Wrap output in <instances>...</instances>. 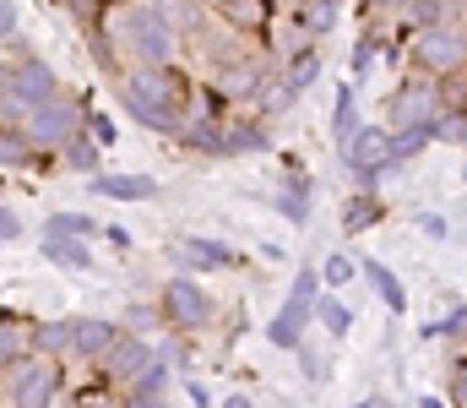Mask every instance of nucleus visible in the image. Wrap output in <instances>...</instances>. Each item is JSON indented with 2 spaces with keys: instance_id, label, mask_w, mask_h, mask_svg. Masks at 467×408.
Listing matches in <instances>:
<instances>
[{
  "instance_id": "f257e3e1",
  "label": "nucleus",
  "mask_w": 467,
  "mask_h": 408,
  "mask_svg": "<svg viewBox=\"0 0 467 408\" xmlns=\"http://www.w3.org/2000/svg\"><path fill=\"white\" fill-rule=\"evenodd\" d=\"M115 82H119L125 115H130L136 126L163 131V136L180 131V120H185L191 104H196V82H191L174 60H130Z\"/></svg>"
},
{
  "instance_id": "f03ea898",
  "label": "nucleus",
  "mask_w": 467,
  "mask_h": 408,
  "mask_svg": "<svg viewBox=\"0 0 467 408\" xmlns=\"http://www.w3.org/2000/svg\"><path fill=\"white\" fill-rule=\"evenodd\" d=\"M104 27L119 38V55L130 60H180L185 55V38L169 27V16L158 5H130V11H109Z\"/></svg>"
},
{
  "instance_id": "7ed1b4c3",
  "label": "nucleus",
  "mask_w": 467,
  "mask_h": 408,
  "mask_svg": "<svg viewBox=\"0 0 467 408\" xmlns=\"http://www.w3.org/2000/svg\"><path fill=\"white\" fill-rule=\"evenodd\" d=\"M402 66L424 71V77H451L467 66V16L462 22H441V27H413L408 49H402Z\"/></svg>"
},
{
  "instance_id": "20e7f679",
  "label": "nucleus",
  "mask_w": 467,
  "mask_h": 408,
  "mask_svg": "<svg viewBox=\"0 0 467 408\" xmlns=\"http://www.w3.org/2000/svg\"><path fill=\"white\" fill-rule=\"evenodd\" d=\"M337 163L353 174V185L380 191L375 180L397 169V163H391V126H353V131L337 141Z\"/></svg>"
},
{
  "instance_id": "39448f33",
  "label": "nucleus",
  "mask_w": 467,
  "mask_h": 408,
  "mask_svg": "<svg viewBox=\"0 0 467 408\" xmlns=\"http://www.w3.org/2000/svg\"><path fill=\"white\" fill-rule=\"evenodd\" d=\"M321 272L305 267L299 277H294V288H288V299H283V310L266 321V343L272 349H299L305 343V327L316 321V299H321Z\"/></svg>"
},
{
  "instance_id": "423d86ee",
  "label": "nucleus",
  "mask_w": 467,
  "mask_h": 408,
  "mask_svg": "<svg viewBox=\"0 0 467 408\" xmlns=\"http://www.w3.org/2000/svg\"><path fill=\"white\" fill-rule=\"evenodd\" d=\"M22 131L33 136V147H66L71 136L88 131V110L77 104V99H66V93H49V99H38L33 110H27V120H22Z\"/></svg>"
},
{
  "instance_id": "0eeeda50",
  "label": "nucleus",
  "mask_w": 467,
  "mask_h": 408,
  "mask_svg": "<svg viewBox=\"0 0 467 408\" xmlns=\"http://www.w3.org/2000/svg\"><path fill=\"white\" fill-rule=\"evenodd\" d=\"M158 305H163V327H174V332H207L218 321V299L196 277H169Z\"/></svg>"
},
{
  "instance_id": "6e6552de",
  "label": "nucleus",
  "mask_w": 467,
  "mask_h": 408,
  "mask_svg": "<svg viewBox=\"0 0 467 408\" xmlns=\"http://www.w3.org/2000/svg\"><path fill=\"white\" fill-rule=\"evenodd\" d=\"M435 115H441V82L424 77V71H413V66H402V77H397V88L386 99V126L397 131V126L435 120Z\"/></svg>"
},
{
  "instance_id": "1a4fd4ad",
  "label": "nucleus",
  "mask_w": 467,
  "mask_h": 408,
  "mask_svg": "<svg viewBox=\"0 0 467 408\" xmlns=\"http://www.w3.org/2000/svg\"><path fill=\"white\" fill-rule=\"evenodd\" d=\"M60 387H66V382H60L55 354H27V360H16V371H11V403H22V408L55 403Z\"/></svg>"
},
{
  "instance_id": "9d476101",
  "label": "nucleus",
  "mask_w": 467,
  "mask_h": 408,
  "mask_svg": "<svg viewBox=\"0 0 467 408\" xmlns=\"http://www.w3.org/2000/svg\"><path fill=\"white\" fill-rule=\"evenodd\" d=\"M158 360V343H147V332H119L115 349L99 360V371H104V382H115V387H130L147 365Z\"/></svg>"
},
{
  "instance_id": "9b49d317",
  "label": "nucleus",
  "mask_w": 467,
  "mask_h": 408,
  "mask_svg": "<svg viewBox=\"0 0 467 408\" xmlns=\"http://www.w3.org/2000/svg\"><path fill=\"white\" fill-rule=\"evenodd\" d=\"M218 16L244 38H266L283 11H277V0H218Z\"/></svg>"
},
{
  "instance_id": "f8f14e48",
  "label": "nucleus",
  "mask_w": 467,
  "mask_h": 408,
  "mask_svg": "<svg viewBox=\"0 0 467 408\" xmlns=\"http://www.w3.org/2000/svg\"><path fill=\"white\" fill-rule=\"evenodd\" d=\"M299 99H305V93H299V88H294V82H288L283 71H266V77L255 82V93H250L244 104H250V115H261V120H277V115H288V110H294Z\"/></svg>"
},
{
  "instance_id": "ddd939ff",
  "label": "nucleus",
  "mask_w": 467,
  "mask_h": 408,
  "mask_svg": "<svg viewBox=\"0 0 467 408\" xmlns=\"http://www.w3.org/2000/svg\"><path fill=\"white\" fill-rule=\"evenodd\" d=\"M88 191L93 196H109V202H152L158 196V180L152 174H88Z\"/></svg>"
},
{
  "instance_id": "4468645a",
  "label": "nucleus",
  "mask_w": 467,
  "mask_h": 408,
  "mask_svg": "<svg viewBox=\"0 0 467 408\" xmlns=\"http://www.w3.org/2000/svg\"><path fill=\"white\" fill-rule=\"evenodd\" d=\"M358 277L380 294V305L391 310V316H408V288H402V277L386 267V262H375V256H358Z\"/></svg>"
},
{
  "instance_id": "2eb2a0df",
  "label": "nucleus",
  "mask_w": 467,
  "mask_h": 408,
  "mask_svg": "<svg viewBox=\"0 0 467 408\" xmlns=\"http://www.w3.org/2000/svg\"><path fill=\"white\" fill-rule=\"evenodd\" d=\"M119 327L104 316H77V343H71V360H104L115 349Z\"/></svg>"
},
{
  "instance_id": "dca6fc26",
  "label": "nucleus",
  "mask_w": 467,
  "mask_h": 408,
  "mask_svg": "<svg viewBox=\"0 0 467 408\" xmlns=\"http://www.w3.org/2000/svg\"><path fill=\"white\" fill-rule=\"evenodd\" d=\"M11 88L27 99V104H38V99H49V93H60V82H55V71L38 60V55H22L16 66H11Z\"/></svg>"
},
{
  "instance_id": "f3484780",
  "label": "nucleus",
  "mask_w": 467,
  "mask_h": 408,
  "mask_svg": "<svg viewBox=\"0 0 467 408\" xmlns=\"http://www.w3.org/2000/svg\"><path fill=\"white\" fill-rule=\"evenodd\" d=\"M375 224H386V202H380V191L353 185V196L343 202V235H364V229H375Z\"/></svg>"
},
{
  "instance_id": "a211bd4d",
  "label": "nucleus",
  "mask_w": 467,
  "mask_h": 408,
  "mask_svg": "<svg viewBox=\"0 0 467 408\" xmlns=\"http://www.w3.org/2000/svg\"><path fill=\"white\" fill-rule=\"evenodd\" d=\"M272 120L250 115V120H229L223 126V158H239V152H272Z\"/></svg>"
},
{
  "instance_id": "6ab92c4d",
  "label": "nucleus",
  "mask_w": 467,
  "mask_h": 408,
  "mask_svg": "<svg viewBox=\"0 0 467 408\" xmlns=\"http://www.w3.org/2000/svg\"><path fill=\"white\" fill-rule=\"evenodd\" d=\"M337 5H343V0H294L288 22H294L305 38H327V33L337 27Z\"/></svg>"
},
{
  "instance_id": "aec40b11",
  "label": "nucleus",
  "mask_w": 467,
  "mask_h": 408,
  "mask_svg": "<svg viewBox=\"0 0 467 408\" xmlns=\"http://www.w3.org/2000/svg\"><path fill=\"white\" fill-rule=\"evenodd\" d=\"M152 5H158V11L169 16V27H174V33H180L185 44H191V38H196V33H202V27L213 22V11H207L213 0H152Z\"/></svg>"
},
{
  "instance_id": "412c9836",
  "label": "nucleus",
  "mask_w": 467,
  "mask_h": 408,
  "mask_svg": "<svg viewBox=\"0 0 467 408\" xmlns=\"http://www.w3.org/2000/svg\"><path fill=\"white\" fill-rule=\"evenodd\" d=\"M435 141H441V136H435V120H419V126H397V131H391V163L402 169V163L424 158Z\"/></svg>"
},
{
  "instance_id": "4be33fe9",
  "label": "nucleus",
  "mask_w": 467,
  "mask_h": 408,
  "mask_svg": "<svg viewBox=\"0 0 467 408\" xmlns=\"http://www.w3.org/2000/svg\"><path fill=\"white\" fill-rule=\"evenodd\" d=\"M44 256H49L55 267H71V272L93 267V251L82 246V235H44Z\"/></svg>"
},
{
  "instance_id": "5701e85b",
  "label": "nucleus",
  "mask_w": 467,
  "mask_h": 408,
  "mask_svg": "<svg viewBox=\"0 0 467 408\" xmlns=\"http://www.w3.org/2000/svg\"><path fill=\"white\" fill-rule=\"evenodd\" d=\"M33 349H38V327H27V321L0 310V360H27Z\"/></svg>"
},
{
  "instance_id": "b1692460",
  "label": "nucleus",
  "mask_w": 467,
  "mask_h": 408,
  "mask_svg": "<svg viewBox=\"0 0 467 408\" xmlns=\"http://www.w3.org/2000/svg\"><path fill=\"white\" fill-rule=\"evenodd\" d=\"M283 77H288L299 93H310V88L321 82V55H316V44H299L294 55H283Z\"/></svg>"
},
{
  "instance_id": "393cba45",
  "label": "nucleus",
  "mask_w": 467,
  "mask_h": 408,
  "mask_svg": "<svg viewBox=\"0 0 467 408\" xmlns=\"http://www.w3.org/2000/svg\"><path fill=\"white\" fill-rule=\"evenodd\" d=\"M272 207H277L288 224H305V218H310V180H305V174H288L283 191L272 196Z\"/></svg>"
},
{
  "instance_id": "a878e982",
  "label": "nucleus",
  "mask_w": 467,
  "mask_h": 408,
  "mask_svg": "<svg viewBox=\"0 0 467 408\" xmlns=\"http://www.w3.org/2000/svg\"><path fill=\"white\" fill-rule=\"evenodd\" d=\"M316 321H321L332 338H348L353 332V305L348 299H337V288H321V299H316Z\"/></svg>"
},
{
  "instance_id": "bb28decb",
  "label": "nucleus",
  "mask_w": 467,
  "mask_h": 408,
  "mask_svg": "<svg viewBox=\"0 0 467 408\" xmlns=\"http://www.w3.org/2000/svg\"><path fill=\"white\" fill-rule=\"evenodd\" d=\"M33 136L22 131V126H11V120H0V169H27L33 163Z\"/></svg>"
},
{
  "instance_id": "cd10ccee",
  "label": "nucleus",
  "mask_w": 467,
  "mask_h": 408,
  "mask_svg": "<svg viewBox=\"0 0 467 408\" xmlns=\"http://www.w3.org/2000/svg\"><path fill=\"white\" fill-rule=\"evenodd\" d=\"M180 251L191 256V267H234V262H239L223 240H202V235H185Z\"/></svg>"
},
{
  "instance_id": "c85d7f7f",
  "label": "nucleus",
  "mask_w": 467,
  "mask_h": 408,
  "mask_svg": "<svg viewBox=\"0 0 467 408\" xmlns=\"http://www.w3.org/2000/svg\"><path fill=\"white\" fill-rule=\"evenodd\" d=\"M169 371H174L169 360H152V365H147V371H141V376L125 387V398H130V403H152V398H163V387H169Z\"/></svg>"
},
{
  "instance_id": "c756f323",
  "label": "nucleus",
  "mask_w": 467,
  "mask_h": 408,
  "mask_svg": "<svg viewBox=\"0 0 467 408\" xmlns=\"http://www.w3.org/2000/svg\"><path fill=\"white\" fill-rule=\"evenodd\" d=\"M71 343H77V316L71 321H44L38 327V354H71Z\"/></svg>"
},
{
  "instance_id": "7c9ffc66",
  "label": "nucleus",
  "mask_w": 467,
  "mask_h": 408,
  "mask_svg": "<svg viewBox=\"0 0 467 408\" xmlns=\"http://www.w3.org/2000/svg\"><path fill=\"white\" fill-rule=\"evenodd\" d=\"M353 88H358V82L348 77V82L337 88V104H332V136H337V141L358 126V93H353Z\"/></svg>"
},
{
  "instance_id": "2f4dec72",
  "label": "nucleus",
  "mask_w": 467,
  "mask_h": 408,
  "mask_svg": "<svg viewBox=\"0 0 467 408\" xmlns=\"http://www.w3.org/2000/svg\"><path fill=\"white\" fill-rule=\"evenodd\" d=\"M353 277H358V256H348V251H332V256L321 262V283H327V288H348Z\"/></svg>"
},
{
  "instance_id": "473e14b6",
  "label": "nucleus",
  "mask_w": 467,
  "mask_h": 408,
  "mask_svg": "<svg viewBox=\"0 0 467 408\" xmlns=\"http://www.w3.org/2000/svg\"><path fill=\"white\" fill-rule=\"evenodd\" d=\"M44 229H49V235H82V240H88V235H104V224H93L88 213H49Z\"/></svg>"
},
{
  "instance_id": "72a5a7b5",
  "label": "nucleus",
  "mask_w": 467,
  "mask_h": 408,
  "mask_svg": "<svg viewBox=\"0 0 467 408\" xmlns=\"http://www.w3.org/2000/svg\"><path fill=\"white\" fill-rule=\"evenodd\" d=\"M294 354H299V376H305L310 387H327V382H332V365H327V354H321V349H310V343H299Z\"/></svg>"
},
{
  "instance_id": "f704fd0d",
  "label": "nucleus",
  "mask_w": 467,
  "mask_h": 408,
  "mask_svg": "<svg viewBox=\"0 0 467 408\" xmlns=\"http://www.w3.org/2000/svg\"><path fill=\"white\" fill-rule=\"evenodd\" d=\"M60 152H66V163H71L77 174H99V141H82V136H71Z\"/></svg>"
},
{
  "instance_id": "c9c22d12",
  "label": "nucleus",
  "mask_w": 467,
  "mask_h": 408,
  "mask_svg": "<svg viewBox=\"0 0 467 408\" xmlns=\"http://www.w3.org/2000/svg\"><path fill=\"white\" fill-rule=\"evenodd\" d=\"M424 338L462 343V338H467V305H457V310H451V316H441V321H430V327H424Z\"/></svg>"
},
{
  "instance_id": "e433bc0d",
  "label": "nucleus",
  "mask_w": 467,
  "mask_h": 408,
  "mask_svg": "<svg viewBox=\"0 0 467 408\" xmlns=\"http://www.w3.org/2000/svg\"><path fill=\"white\" fill-rule=\"evenodd\" d=\"M375 49H380V38H375V33L364 27V38L353 44V55H348V77H353V82H358V77L369 71V60H375Z\"/></svg>"
},
{
  "instance_id": "4c0bfd02",
  "label": "nucleus",
  "mask_w": 467,
  "mask_h": 408,
  "mask_svg": "<svg viewBox=\"0 0 467 408\" xmlns=\"http://www.w3.org/2000/svg\"><path fill=\"white\" fill-rule=\"evenodd\" d=\"M446 398L457 408H467V354H457L451 360V376H446Z\"/></svg>"
},
{
  "instance_id": "58836bf2",
  "label": "nucleus",
  "mask_w": 467,
  "mask_h": 408,
  "mask_svg": "<svg viewBox=\"0 0 467 408\" xmlns=\"http://www.w3.org/2000/svg\"><path fill=\"white\" fill-rule=\"evenodd\" d=\"M125 316H130V332H152L163 321V305H130Z\"/></svg>"
},
{
  "instance_id": "ea45409f",
  "label": "nucleus",
  "mask_w": 467,
  "mask_h": 408,
  "mask_svg": "<svg viewBox=\"0 0 467 408\" xmlns=\"http://www.w3.org/2000/svg\"><path fill=\"white\" fill-rule=\"evenodd\" d=\"M88 136H93L99 147H115V120H109V115H88Z\"/></svg>"
},
{
  "instance_id": "a19ab883",
  "label": "nucleus",
  "mask_w": 467,
  "mask_h": 408,
  "mask_svg": "<svg viewBox=\"0 0 467 408\" xmlns=\"http://www.w3.org/2000/svg\"><path fill=\"white\" fill-rule=\"evenodd\" d=\"M419 229H424L430 240H451V224H446V213H419Z\"/></svg>"
},
{
  "instance_id": "79ce46f5",
  "label": "nucleus",
  "mask_w": 467,
  "mask_h": 408,
  "mask_svg": "<svg viewBox=\"0 0 467 408\" xmlns=\"http://www.w3.org/2000/svg\"><path fill=\"white\" fill-rule=\"evenodd\" d=\"M11 33H16V5L0 0V38H11Z\"/></svg>"
},
{
  "instance_id": "37998d69",
  "label": "nucleus",
  "mask_w": 467,
  "mask_h": 408,
  "mask_svg": "<svg viewBox=\"0 0 467 408\" xmlns=\"http://www.w3.org/2000/svg\"><path fill=\"white\" fill-rule=\"evenodd\" d=\"M16 235H22V229H16V213H11V207H0V246H5V240H16Z\"/></svg>"
},
{
  "instance_id": "c03bdc74",
  "label": "nucleus",
  "mask_w": 467,
  "mask_h": 408,
  "mask_svg": "<svg viewBox=\"0 0 467 408\" xmlns=\"http://www.w3.org/2000/svg\"><path fill=\"white\" fill-rule=\"evenodd\" d=\"M213 5H218V0H213Z\"/></svg>"
},
{
  "instance_id": "a18cd8bd",
  "label": "nucleus",
  "mask_w": 467,
  "mask_h": 408,
  "mask_svg": "<svg viewBox=\"0 0 467 408\" xmlns=\"http://www.w3.org/2000/svg\"><path fill=\"white\" fill-rule=\"evenodd\" d=\"M0 365H5V360H0Z\"/></svg>"
}]
</instances>
